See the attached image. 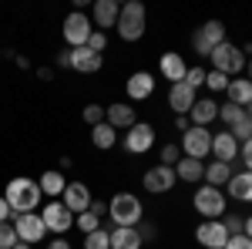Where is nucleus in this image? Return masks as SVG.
<instances>
[{"mask_svg": "<svg viewBox=\"0 0 252 249\" xmlns=\"http://www.w3.org/2000/svg\"><path fill=\"white\" fill-rule=\"evenodd\" d=\"M3 199H7V206L14 209V215H20V212H34L37 202H40V185L34 182V178H27V175H17V178L7 182Z\"/></svg>", "mask_w": 252, "mask_h": 249, "instance_id": "nucleus-1", "label": "nucleus"}, {"mask_svg": "<svg viewBox=\"0 0 252 249\" xmlns=\"http://www.w3.org/2000/svg\"><path fill=\"white\" fill-rule=\"evenodd\" d=\"M145 215V206L135 192H115L111 202H108V219L111 226H125V229H135Z\"/></svg>", "mask_w": 252, "mask_h": 249, "instance_id": "nucleus-2", "label": "nucleus"}, {"mask_svg": "<svg viewBox=\"0 0 252 249\" xmlns=\"http://www.w3.org/2000/svg\"><path fill=\"white\" fill-rule=\"evenodd\" d=\"M145 20H148V10H145V3H138V0H128V3H121V14H118V37L121 40H141L145 37Z\"/></svg>", "mask_w": 252, "mask_h": 249, "instance_id": "nucleus-3", "label": "nucleus"}, {"mask_svg": "<svg viewBox=\"0 0 252 249\" xmlns=\"http://www.w3.org/2000/svg\"><path fill=\"white\" fill-rule=\"evenodd\" d=\"M209 61H212V71H222L225 77L239 74V71L246 68V54H242V47H235V44H229V40L215 44L212 54H209Z\"/></svg>", "mask_w": 252, "mask_h": 249, "instance_id": "nucleus-4", "label": "nucleus"}, {"mask_svg": "<svg viewBox=\"0 0 252 249\" xmlns=\"http://www.w3.org/2000/svg\"><path fill=\"white\" fill-rule=\"evenodd\" d=\"M192 206H195V212L205 215V219H222V215H225V192L215 189V185H202V189H195Z\"/></svg>", "mask_w": 252, "mask_h": 249, "instance_id": "nucleus-5", "label": "nucleus"}, {"mask_svg": "<svg viewBox=\"0 0 252 249\" xmlns=\"http://www.w3.org/2000/svg\"><path fill=\"white\" fill-rule=\"evenodd\" d=\"M91 34H94V24H91V17H88L84 10H71V14L64 17V40L71 44V51H74V47H84Z\"/></svg>", "mask_w": 252, "mask_h": 249, "instance_id": "nucleus-6", "label": "nucleus"}, {"mask_svg": "<svg viewBox=\"0 0 252 249\" xmlns=\"http://www.w3.org/2000/svg\"><path fill=\"white\" fill-rule=\"evenodd\" d=\"M40 219H44L47 232H54V236H64L67 229H74V212L67 209L61 199H51V202L40 209Z\"/></svg>", "mask_w": 252, "mask_h": 249, "instance_id": "nucleus-7", "label": "nucleus"}, {"mask_svg": "<svg viewBox=\"0 0 252 249\" xmlns=\"http://www.w3.org/2000/svg\"><path fill=\"white\" fill-rule=\"evenodd\" d=\"M14 232H17L20 243H44V236H47V226H44V219H40V212H20L14 215Z\"/></svg>", "mask_w": 252, "mask_h": 249, "instance_id": "nucleus-8", "label": "nucleus"}, {"mask_svg": "<svg viewBox=\"0 0 252 249\" xmlns=\"http://www.w3.org/2000/svg\"><path fill=\"white\" fill-rule=\"evenodd\" d=\"M182 155L185 158H198V162H205L209 155H212V132L209 128H189V132L182 135Z\"/></svg>", "mask_w": 252, "mask_h": 249, "instance_id": "nucleus-9", "label": "nucleus"}, {"mask_svg": "<svg viewBox=\"0 0 252 249\" xmlns=\"http://www.w3.org/2000/svg\"><path fill=\"white\" fill-rule=\"evenodd\" d=\"M152 145H155V128H152L148 121H135V125L125 132V152L145 155Z\"/></svg>", "mask_w": 252, "mask_h": 249, "instance_id": "nucleus-10", "label": "nucleus"}, {"mask_svg": "<svg viewBox=\"0 0 252 249\" xmlns=\"http://www.w3.org/2000/svg\"><path fill=\"white\" fill-rule=\"evenodd\" d=\"M195 239H198V246H205V249H225L229 229L222 226V219H205V222H198Z\"/></svg>", "mask_w": 252, "mask_h": 249, "instance_id": "nucleus-11", "label": "nucleus"}, {"mask_svg": "<svg viewBox=\"0 0 252 249\" xmlns=\"http://www.w3.org/2000/svg\"><path fill=\"white\" fill-rule=\"evenodd\" d=\"M175 169L168 165H155V169H148V172L141 175V185L152 192V195H161V192H172L175 189Z\"/></svg>", "mask_w": 252, "mask_h": 249, "instance_id": "nucleus-12", "label": "nucleus"}, {"mask_svg": "<svg viewBox=\"0 0 252 249\" xmlns=\"http://www.w3.org/2000/svg\"><path fill=\"white\" fill-rule=\"evenodd\" d=\"M61 202L74 212V215H81V212L91 209L94 199H91V189H88L84 182H67V189H64V195H61Z\"/></svg>", "mask_w": 252, "mask_h": 249, "instance_id": "nucleus-13", "label": "nucleus"}, {"mask_svg": "<svg viewBox=\"0 0 252 249\" xmlns=\"http://www.w3.org/2000/svg\"><path fill=\"white\" fill-rule=\"evenodd\" d=\"M118 14H121V3H118V0H94V10H91V24H94V31L104 34L108 27H115Z\"/></svg>", "mask_w": 252, "mask_h": 249, "instance_id": "nucleus-14", "label": "nucleus"}, {"mask_svg": "<svg viewBox=\"0 0 252 249\" xmlns=\"http://www.w3.org/2000/svg\"><path fill=\"white\" fill-rule=\"evenodd\" d=\"M158 71H161L165 81L178 84V81H185V74H189V64H185V58H182L178 51H165V54L158 58Z\"/></svg>", "mask_w": 252, "mask_h": 249, "instance_id": "nucleus-15", "label": "nucleus"}, {"mask_svg": "<svg viewBox=\"0 0 252 249\" xmlns=\"http://www.w3.org/2000/svg\"><path fill=\"white\" fill-rule=\"evenodd\" d=\"M104 121H108L115 132H118V128H125V132H128V128L138 121V115H135V108H131L128 101H115V105H108V108H104Z\"/></svg>", "mask_w": 252, "mask_h": 249, "instance_id": "nucleus-16", "label": "nucleus"}, {"mask_svg": "<svg viewBox=\"0 0 252 249\" xmlns=\"http://www.w3.org/2000/svg\"><path fill=\"white\" fill-rule=\"evenodd\" d=\"M104 64V54H94L91 47H74L71 51V71H81V74H94Z\"/></svg>", "mask_w": 252, "mask_h": 249, "instance_id": "nucleus-17", "label": "nucleus"}, {"mask_svg": "<svg viewBox=\"0 0 252 249\" xmlns=\"http://www.w3.org/2000/svg\"><path fill=\"white\" fill-rule=\"evenodd\" d=\"M125 91H128L131 101H145V98H152V95H155V74H148V71H135V74L128 77Z\"/></svg>", "mask_w": 252, "mask_h": 249, "instance_id": "nucleus-18", "label": "nucleus"}, {"mask_svg": "<svg viewBox=\"0 0 252 249\" xmlns=\"http://www.w3.org/2000/svg\"><path fill=\"white\" fill-rule=\"evenodd\" d=\"M212 155H215V162H229V165L235 162V155H239V142L229 135V128L212 135Z\"/></svg>", "mask_w": 252, "mask_h": 249, "instance_id": "nucleus-19", "label": "nucleus"}, {"mask_svg": "<svg viewBox=\"0 0 252 249\" xmlns=\"http://www.w3.org/2000/svg\"><path fill=\"white\" fill-rule=\"evenodd\" d=\"M168 105H172L175 115H189V111H192V105H195V91L185 84V81H178V84L168 88Z\"/></svg>", "mask_w": 252, "mask_h": 249, "instance_id": "nucleus-20", "label": "nucleus"}, {"mask_svg": "<svg viewBox=\"0 0 252 249\" xmlns=\"http://www.w3.org/2000/svg\"><path fill=\"white\" fill-rule=\"evenodd\" d=\"M189 118H192L195 128H209V121L219 118V105H215V98H195Z\"/></svg>", "mask_w": 252, "mask_h": 249, "instance_id": "nucleus-21", "label": "nucleus"}, {"mask_svg": "<svg viewBox=\"0 0 252 249\" xmlns=\"http://www.w3.org/2000/svg\"><path fill=\"white\" fill-rule=\"evenodd\" d=\"M37 185H40V195L61 199V195H64V189H67V178H64V172H61V169H47V172L37 178Z\"/></svg>", "mask_w": 252, "mask_h": 249, "instance_id": "nucleus-22", "label": "nucleus"}, {"mask_svg": "<svg viewBox=\"0 0 252 249\" xmlns=\"http://www.w3.org/2000/svg\"><path fill=\"white\" fill-rule=\"evenodd\" d=\"M175 178H178V182H202V178H205V162L182 155L178 165H175Z\"/></svg>", "mask_w": 252, "mask_h": 249, "instance_id": "nucleus-23", "label": "nucleus"}, {"mask_svg": "<svg viewBox=\"0 0 252 249\" xmlns=\"http://www.w3.org/2000/svg\"><path fill=\"white\" fill-rule=\"evenodd\" d=\"M108 243H111V249H141V236H138V229L111 226L108 229Z\"/></svg>", "mask_w": 252, "mask_h": 249, "instance_id": "nucleus-24", "label": "nucleus"}, {"mask_svg": "<svg viewBox=\"0 0 252 249\" xmlns=\"http://www.w3.org/2000/svg\"><path fill=\"white\" fill-rule=\"evenodd\" d=\"M225 95H229V105L249 108V105H252V81H249V77H235V81H229Z\"/></svg>", "mask_w": 252, "mask_h": 249, "instance_id": "nucleus-25", "label": "nucleus"}, {"mask_svg": "<svg viewBox=\"0 0 252 249\" xmlns=\"http://www.w3.org/2000/svg\"><path fill=\"white\" fill-rule=\"evenodd\" d=\"M225 189L239 202H252V172H232V178L225 182Z\"/></svg>", "mask_w": 252, "mask_h": 249, "instance_id": "nucleus-26", "label": "nucleus"}, {"mask_svg": "<svg viewBox=\"0 0 252 249\" xmlns=\"http://www.w3.org/2000/svg\"><path fill=\"white\" fill-rule=\"evenodd\" d=\"M91 145L101 148V152H108V148H115V145H118V132L108 125V121H101V125L91 128Z\"/></svg>", "mask_w": 252, "mask_h": 249, "instance_id": "nucleus-27", "label": "nucleus"}, {"mask_svg": "<svg viewBox=\"0 0 252 249\" xmlns=\"http://www.w3.org/2000/svg\"><path fill=\"white\" fill-rule=\"evenodd\" d=\"M229 178H232V165H229V162H209V165H205V185L222 189Z\"/></svg>", "mask_w": 252, "mask_h": 249, "instance_id": "nucleus-28", "label": "nucleus"}, {"mask_svg": "<svg viewBox=\"0 0 252 249\" xmlns=\"http://www.w3.org/2000/svg\"><path fill=\"white\" fill-rule=\"evenodd\" d=\"M74 226H78L84 236H88V232H97L101 229V215H94V212L88 209V212H81V215H74Z\"/></svg>", "mask_w": 252, "mask_h": 249, "instance_id": "nucleus-29", "label": "nucleus"}, {"mask_svg": "<svg viewBox=\"0 0 252 249\" xmlns=\"http://www.w3.org/2000/svg\"><path fill=\"white\" fill-rule=\"evenodd\" d=\"M229 135H232L239 145H242V142H249V138H252V118H249V115H242V118H239V121L232 125V128H229Z\"/></svg>", "mask_w": 252, "mask_h": 249, "instance_id": "nucleus-30", "label": "nucleus"}, {"mask_svg": "<svg viewBox=\"0 0 252 249\" xmlns=\"http://www.w3.org/2000/svg\"><path fill=\"white\" fill-rule=\"evenodd\" d=\"M198 31L212 40V44H222V40H225V24H222V20H205Z\"/></svg>", "mask_w": 252, "mask_h": 249, "instance_id": "nucleus-31", "label": "nucleus"}, {"mask_svg": "<svg viewBox=\"0 0 252 249\" xmlns=\"http://www.w3.org/2000/svg\"><path fill=\"white\" fill-rule=\"evenodd\" d=\"M84 249H111V243H108V229L101 226L97 232H88V236H84Z\"/></svg>", "mask_w": 252, "mask_h": 249, "instance_id": "nucleus-32", "label": "nucleus"}, {"mask_svg": "<svg viewBox=\"0 0 252 249\" xmlns=\"http://www.w3.org/2000/svg\"><path fill=\"white\" fill-rule=\"evenodd\" d=\"M242 115H246V108H239V105H229V101H225V105H219V118H222L229 128H232Z\"/></svg>", "mask_w": 252, "mask_h": 249, "instance_id": "nucleus-33", "label": "nucleus"}, {"mask_svg": "<svg viewBox=\"0 0 252 249\" xmlns=\"http://www.w3.org/2000/svg\"><path fill=\"white\" fill-rule=\"evenodd\" d=\"M229 81H232V77H225L222 71H205V88H209V91H225Z\"/></svg>", "mask_w": 252, "mask_h": 249, "instance_id": "nucleus-34", "label": "nucleus"}, {"mask_svg": "<svg viewBox=\"0 0 252 249\" xmlns=\"http://www.w3.org/2000/svg\"><path fill=\"white\" fill-rule=\"evenodd\" d=\"M192 47H195V54H198V58H209V54H212V40L205 37V34H202V31H195L192 34Z\"/></svg>", "mask_w": 252, "mask_h": 249, "instance_id": "nucleus-35", "label": "nucleus"}, {"mask_svg": "<svg viewBox=\"0 0 252 249\" xmlns=\"http://www.w3.org/2000/svg\"><path fill=\"white\" fill-rule=\"evenodd\" d=\"M178 158H182V145H161V162H158V165L175 169V165H178Z\"/></svg>", "mask_w": 252, "mask_h": 249, "instance_id": "nucleus-36", "label": "nucleus"}, {"mask_svg": "<svg viewBox=\"0 0 252 249\" xmlns=\"http://www.w3.org/2000/svg\"><path fill=\"white\" fill-rule=\"evenodd\" d=\"M20 239H17V232H14V226L10 222H0V249H14Z\"/></svg>", "mask_w": 252, "mask_h": 249, "instance_id": "nucleus-37", "label": "nucleus"}, {"mask_svg": "<svg viewBox=\"0 0 252 249\" xmlns=\"http://www.w3.org/2000/svg\"><path fill=\"white\" fill-rule=\"evenodd\" d=\"M185 84H189L192 91H198V88L205 84V68H189V74H185Z\"/></svg>", "mask_w": 252, "mask_h": 249, "instance_id": "nucleus-38", "label": "nucleus"}, {"mask_svg": "<svg viewBox=\"0 0 252 249\" xmlns=\"http://www.w3.org/2000/svg\"><path fill=\"white\" fill-rule=\"evenodd\" d=\"M81 118H84V121H88V125L94 128V125H101V121H104V108H101V105H88Z\"/></svg>", "mask_w": 252, "mask_h": 249, "instance_id": "nucleus-39", "label": "nucleus"}, {"mask_svg": "<svg viewBox=\"0 0 252 249\" xmlns=\"http://www.w3.org/2000/svg\"><path fill=\"white\" fill-rule=\"evenodd\" d=\"M84 47H91L94 54H104V51H108V37H104L101 31H94V34L88 37V44H84Z\"/></svg>", "mask_w": 252, "mask_h": 249, "instance_id": "nucleus-40", "label": "nucleus"}, {"mask_svg": "<svg viewBox=\"0 0 252 249\" xmlns=\"http://www.w3.org/2000/svg\"><path fill=\"white\" fill-rule=\"evenodd\" d=\"M222 226L229 229V236H242V226H246V219H242V215H225V219H222Z\"/></svg>", "mask_w": 252, "mask_h": 249, "instance_id": "nucleus-41", "label": "nucleus"}, {"mask_svg": "<svg viewBox=\"0 0 252 249\" xmlns=\"http://www.w3.org/2000/svg\"><path fill=\"white\" fill-rule=\"evenodd\" d=\"M225 249H252V239L249 236H229Z\"/></svg>", "mask_w": 252, "mask_h": 249, "instance_id": "nucleus-42", "label": "nucleus"}, {"mask_svg": "<svg viewBox=\"0 0 252 249\" xmlns=\"http://www.w3.org/2000/svg\"><path fill=\"white\" fill-rule=\"evenodd\" d=\"M239 152H242V162H246V172H252V138L239 145Z\"/></svg>", "mask_w": 252, "mask_h": 249, "instance_id": "nucleus-43", "label": "nucleus"}, {"mask_svg": "<svg viewBox=\"0 0 252 249\" xmlns=\"http://www.w3.org/2000/svg\"><path fill=\"white\" fill-rule=\"evenodd\" d=\"M135 229H138V236H141V243H148V239H155V226H152V222H138Z\"/></svg>", "mask_w": 252, "mask_h": 249, "instance_id": "nucleus-44", "label": "nucleus"}, {"mask_svg": "<svg viewBox=\"0 0 252 249\" xmlns=\"http://www.w3.org/2000/svg\"><path fill=\"white\" fill-rule=\"evenodd\" d=\"M47 249H74V246H71V243H67L64 236H54V239L47 243Z\"/></svg>", "mask_w": 252, "mask_h": 249, "instance_id": "nucleus-45", "label": "nucleus"}, {"mask_svg": "<svg viewBox=\"0 0 252 249\" xmlns=\"http://www.w3.org/2000/svg\"><path fill=\"white\" fill-rule=\"evenodd\" d=\"M10 215H14V209H10V206H7V199L0 195V222H7Z\"/></svg>", "mask_w": 252, "mask_h": 249, "instance_id": "nucleus-46", "label": "nucleus"}, {"mask_svg": "<svg viewBox=\"0 0 252 249\" xmlns=\"http://www.w3.org/2000/svg\"><path fill=\"white\" fill-rule=\"evenodd\" d=\"M175 128H178L182 135L189 132V128H192V125H189V115H175Z\"/></svg>", "mask_w": 252, "mask_h": 249, "instance_id": "nucleus-47", "label": "nucleus"}, {"mask_svg": "<svg viewBox=\"0 0 252 249\" xmlns=\"http://www.w3.org/2000/svg\"><path fill=\"white\" fill-rule=\"evenodd\" d=\"M58 68H71V51H61L58 54Z\"/></svg>", "mask_w": 252, "mask_h": 249, "instance_id": "nucleus-48", "label": "nucleus"}, {"mask_svg": "<svg viewBox=\"0 0 252 249\" xmlns=\"http://www.w3.org/2000/svg\"><path fill=\"white\" fill-rule=\"evenodd\" d=\"M91 212H94V215H101V219H104V215H108V206H104V202H91Z\"/></svg>", "mask_w": 252, "mask_h": 249, "instance_id": "nucleus-49", "label": "nucleus"}, {"mask_svg": "<svg viewBox=\"0 0 252 249\" xmlns=\"http://www.w3.org/2000/svg\"><path fill=\"white\" fill-rule=\"evenodd\" d=\"M242 236H249V239H252V215H246V226H242Z\"/></svg>", "mask_w": 252, "mask_h": 249, "instance_id": "nucleus-50", "label": "nucleus"}, {"mask_svg": "<svg viewBox=\"0 0 252 249\" xmlns=\"http://www.w3.org/2000/svg\"><path fill=\"white\" fill-rule=\"evenodd\" d=\"M246 71H249V74H246V77H249V81H252V58L246 61Z\"/></svg>", "mask_w": 252, "mask_h": 249, "instance_id": "nucleus-51", "label": "nucleus"}, {"mask_svg": "<svg viewBox=\"0 0 252 249\" xmlns=\"http://www.w3.org/2000/svg\"><path fill=\"white\" fill-rule=\"evenodd\" d=\"M14 249H31V246H27V243H17V246H14Z\"/></svg>", "mask_w": 252, "mask_h": 249, "instance_id": "nucleus-52", "label": "nucleus"}, {"mask_svg": "<svg viewBox=\"0 0 252 249\" xmlns=\"http://www.w3.org/2000/svg\"><path fill=\"white\" fill-rule=\"evenodd\" d=\"M246 115H249V118H252V105H249V108H246Z\"/></svg>", "mask_w": 252, "mask_h": 249, "instance_id": "nucleus-53", "label": "nucleus"}]
</instances>
